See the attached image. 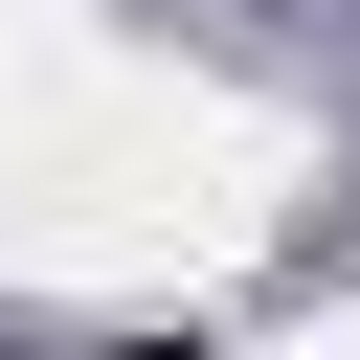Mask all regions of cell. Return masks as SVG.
I'll list each match as a JSON object with an SVG mask.
<instances>
[{
  "label": "cell",
  "instance_id": "cell-1",
  "mask_svg": "<svg viewBox=\"0 0 360 360\" xmlns=\"http://www.w3.org/2000/svg\"><path fill=\"white\" fill-rule=\"evenodd\" d=\"M90 360H180V338H90Z\"/></svg>",
  "mask_w": 360,
  "mask_h": 360
}]
</instances>
